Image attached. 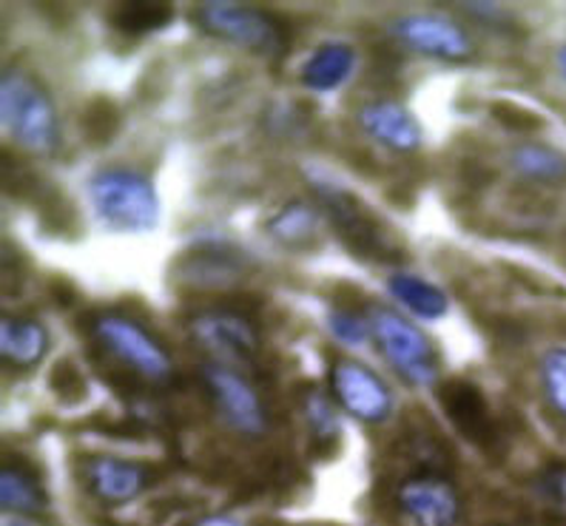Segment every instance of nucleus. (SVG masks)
Here are the masks:
<instances>
[{"label":"nucleus","instance_id":"19","mask_svg":"<svg viewBox=\"0 0 566 526\" xmlns=\"http://www.w3.org/2000/svg\"><path fill=\"white\" fill-rule=\"evenodd\" d=\"M46 490L32 470L21 464H3V470H0V506L7 513L38 515L46 509Z\"/></svg>","mask_w":566,"mask_h":526},{"label":"nucleus","instance_id":"16","mask_svg":"<svg viewBox=\"0 0 566 526\" xmlns=\"http://www.w3.org/2000/svg\"><path fill=\"white\" fill-rule=\"evenodd\" d=\"M265 231L280 245L294 248V251H307V248L319 242L322 211L305 200H291L265 222Z\"/></svg>","mask_w":566,"mask_h":526},{"label":"nucleus","instance_id":"25","mask_svg":"<svg viewBox=\"0 0 566 526\" xmlns=\"http://www.w3.org/2000/svg\"><path fill=\"white\" fill-rule=\"evenodd\" d=\"M535 493L549 506V513L566 520V461H553L535 478Z\"/></svg>","mask_w":566,"mask_h":526},{"label":"nucleus","instance_id":"28","mask_svg":"<svg viewBox=\"0 0 566 526\" xmlns=\"http://www.w3.org/2000/svg\"><path fill=\"white\" fill-rule=\"evenodd\" d=\"M193 526H245V524L237 518H231V515H208V518L197 520Z\"/></svg>","mask_w":566,"mask_h":526},{"label":"nucleus","instance_id":"12","mask_svg":"<svg viewBox=\"0 0 566 526\" xmlns=\"http://www.w3.org/2000/svg\"><path fill=\"white\" fill-rule=\"evenodd\" d=\"M81 473L88 493L112 506L134 501L151 481L148 466L137 464V461L117 459V455H88V459H83Z\"/></svg>","mask_w":566,"mask_h":526},{"label":"nucleus","instance_id":"22","mask_svg":"<svg viewBox=\"0 0 566 526\" xmlns=\"http://www.w3.org/2000/svg\"><path fill=\"white\" fill-rule=\"evenodd\" d=\"M188 265H193L197 271L186 276L191 285L200 287H213V285H228V282L240 280L242 274V260L237 253L226 251V248H208L200 256H191Z\"/></svg>","mask_w":566,"mask_h":526},{"label":"nucleus","instance_id":"27","mask_svg":"<svg viewBox=\"0 0 566 526\" xmlns=\"http://www.w3.org/2000/svg\"><path fill=\"white\" fill-rule=\"evenodd\" d=\"M493 114H495V117H501V120H504V126L521 128V132H530V128H541V126H544V120H541L538 114L524 112V108L510 106V103H506V106H504V103L493 106Z\"/></svg>","mask_w":566,"mask_h":526},{"label":"nucleus","instance_id":"9","mask_svg":"<svg viewBox=\"0 0 566 526\" xmlns=\"http://www.w3.org/2000/svg\"><path fill=\"white\" fill-rule=\"evenodd\" d=\"M331 396L347 415L365 424H385L394 413V393L379 374L356 359L331 365Z\"/></svg>","mask_w":566,"mask_h":526},{"label":"nucleus","instance_id":"20","mask_svg":"<svg viewBox=\"0 0 566 526\" xmlns=\"http://www.w3.org/2000/svg\"><path fill=\"white\" fill-rule=\"evenodd\" d=\"M515 171L533 182L558 186L566 182V154L560 148L544 146V143H524L510 154Z\"/></svg>","mask_w":566,"mask_h":526},{"label":"nucleus","instance_id":"6","mask_svg":"<svg viewBox=\"0 0 566 526\" xmlns=\"http://www.w3.org/2000/svg\"><path fill=\"white\" fill-rule=\"evenodd\" d=\"M200 379L217 413L233 433L248 435V439H260L268 433V427H271L268 407L245 374H240L237 367L208 361L200 367Z\"/></svg>","mask_w":566,"mask_h":526},{"label":"nucleus","instance_id":"3","mask_svg":"<svg viewBox=\"0 0 566 526\" xmlns=\"http://www.w3.org/2000/svg\"><path fill=\"white\" fill-rule=\"evenodd\" d=\"M197 23L213 38L262 57H282L291 43L287 27L276 14L248 3H231V0L200 3Z\"/></svg>","mask_w":566,"mask_h":526},{"label":"nucleus","instance_id":"13","mask_svg":"<svg viewBox=\"0 0 566 526\" xmlns=\"http://www.w3.org/2000/svg\"><path fill=\"white\" fill-rule=\"evenodd\" d=\"M441 407H444L447 419L453 421V427L464 435L470 444L481 446V450H493L499 433H495V421L490 407H486L484 393L473 381L450 379L441 385L439 390Z\"/></svg>","mask_w":566,"mask_h":526},{"label":"nucleus","instance_id":"11","mask_svg":"<svg viewBox=\"0 0 566 526\" xmlns=\"http://www.w3.org/2000/svg\"><path fill=\"white\" fill-rule=\"evenodd\" d=\"M394 38H399L413 52L441 57V61H467L475 52L473 38L453 18L436 12L401 14L394 23Z\"/></svg>","mask_w":566,"mask_h":526},{"label":"nucleus","instance_id":"15","mask_svg":"<svg viewBox=\"0 0 566 526\" xmlns=\"http://www.w3.org/2000/svg\"><path fill=\"white\" fill-rule=\"evenodd\" d=\"M49 354L46 327L32 316H3L0 319V356L14 370L38 367Z\"/></svg>","mask_w":566,"mask_h":526},{"label":"nucleus","instance_id":"23","mask_svg":"<svg viewBox=\"0 0 566 526\" xmlns=\"http://www.w3.org/2000/svg\"><path fill=\"white\" fill-rule=\"evenodd\" d=\"M302 415H305V424L311 430L319 444H336L342 435L339 427V413H336L334 401L327 399L319 390H307L305 399H302Z\"/></svg>","mask_w":566,"mask_h":526},{"label":"nucleus","instance_id":"18","mask_svg":"<svg viewBox=\"0 0 566 526\" xmlns=\"http://www.w3.org/2000/svg\"><path fill=\"white\" fill-rule=\"evenodd\" d=\"M387 291L419 319L436 322L450 311V299H447L444 291L416 274H394L387 280Z\"/></svg>","mask_w":566,"mask_h":526},{"label":"nucleus","instance_id":"24","mask_svg":"<svg viewBox=\"0 0 566 526\" xmlns=\"http://www.w3.org/2000/svg\"><path fill=\"white\" fill-rule=\"evenodd\" d=\"M538 379L546 404L566 419V345L549 347V350L541 356Z\"/></svg>","mask_w":566,"mask_h":526},{"label":"nucleus","instance_id":"21","mask_svg":"<svg viewBox=\"0 0 566 526\" xmlns=\"http://www.w3.org/2000/svg\"><path fill=\"white\" fill-rule=\"evenodd\" d=\"M171 3H160V0H132V3L114 7L112 14H108L112 27L123 34L160 32L171 23Z\"/></svg>","mask_w":566,"mask_h":526},{"label":"nucleus","instance_id":"10","mask_svg":"<svg viewBox=\"0 0 566 526\" xmlns=\"http://www.w3.org/2000/svg\"><path fill=\"white\" fill-rule=\"evenodd\" d=\"M396 506L410 526H459L464 515L459 490L441 473H416L401 481Z\"/></svg>","mask_w":566,"mask_h":526},{"label":"nucleus","instance_id":"14","mask_svg":"<svg viewBox=\"0 0 566 526\" xmlns=\"http://www.w3.org/2000/svg\"><path fill=\"white\" fill-rule=\"evenodd\" d=\"M361 132L374 137L385 148H394L399 154L419 151L421 146V123L416 114L399 101H370L356 114Z\"/></svg>","mask_w":566,"mask_h":526},{"label":"nucleus","instance_id":"7","mask_svg":"<svg viewBox=\"0 0 566 526\" xmlns=\"http://www.w3.org/2000/svg\"><path fill=\"white\" fill-rule=\"evenodd\" d=\"M188 334L200 347H206L217 365L240 367L251 365L260 354V330L242 311L231 307H208L191 316Z\"/></svg>","mask_w":566,"mask_h":526},{"label":"nucleus","instance_id":"2","mask_svg":"<svg viewBox=\"0 0 566 526\" xmlns=\"http://www.w3.org/2000/svg\"><path fill=\"white\" fill-rule=\"evenodd\" d=\"M0 117L12 140L29 154H52L61 140V123L54 112L52 94L38 77L18 69L3 72L0 81Z\"/></svg>","mask_w":566,"mask_h":526},{"label":"nucleus","instance_id":"8","mask_svg":"<svg viewBox=\"0 0 566 526\" xmlns=\"http://www.w3.org/2000/svg\"><path fill=\"white\" fill-rule=\"evenodd\" d=\"M322 200H325L327 217L336 225V231L342 233L345 245L354 253L365 256V260L387 262L394 260L399 248H396V233L387 231L379 220L374 217V211H367L354 193L345 191V188L334 186H319Z\"/></svg>","mask_w":566,"mask_h":526},{"label":"nucleus","instance_id":"17","mask_svg":"<svg viewBox=\"0 0 566 526\" xmlns=\"http://www.w3.org/2000/svg\"><path fill=\"white\" fill-rule=\"evenodd\" d=\"M356 52L347 43H322L300 69V77L311 92H334L350 81Z\"/></svg>","mask_w":566,"mask_h":526},{"label":"nucleus","instance_id":"26","mask_svg":"<svg viewBox=\"0 0 566 526\" xmlns=\"http://www.w3.org/2000/svg\"><path fill=\"white\" fill-rule=\"evenodd\" d=\"M327 330L342 341V345H365L370 336V316L356 314L354 307H331L327 311Z\"/></svg>","mask_w":566,"mask_h":526},{"label":"nucleus","instance_id":"4","mask_svg":"<svg viewBox=\"0 0 566 526\" xmlns=\"http://www.w3.org/2000/svg\"><path fill=\"white\" fill-rule=\"evenodd\" d=\"M370 334L396 374L413 387H430L439 381V350L433 339L394 307L376 305L370 311Z\"/></svg>","mask_w":566,"mask_h":526},{"label":"nucleus","instance_id":"29","mask_svg":"<svg viewBox=\"0 0 566 526\" xmlns=\"http://www.w3.org/2000/svg\"><path fill=\"white\" fill-rule=\"evenodd\" d=\"M558 69H560V74H564V81H566V46L558 49Z\"/></svg>","mask_w":566,"mask_h":526},{"label":"nucleus","instance_id":"5","mask_svg":"<svg viewBox=\"0 0 566 526\" xmlns=\"http://www.w3.org/2000/svg\"><path fill=\"white\" fill-rule=\"evenodd\" d=\"M94 339L106 347V354L126 365L128 370L140 376V379L151 381V385H163L174 376V361L163 341L143 327L140 322L132 319L117 311H106V314L94 316L92 325Z\"/></svg>","mask_w":566,"mask_h":526},{"label":"nucleus","instance_id":"1","mask_svg":"<svg viewBox=\"0 0 566 526\" xmlns=\"http://www.w3.org/2000/svg\"><path fill=\"white\" fill-rule=\"evenodd\" d=\"M88 200L97 220L117 233H148L160 222V197L151 177L137 168L112 166L88 177Z\"/></svg>","mask_w":566,"mask_h":526},{"label":"nucleus","instance_id":"30","mask_svg":"<svg viewBox=\"0 0 566 526\" xmlns=\"http://www.w3.org/2000/svg\"><path fill=\"white\" fill-rule=\"evenodd\" d=\"M9 526H21V524H9Z\"/></svg>","mask_w":566,"mask_h":526}]
</instances>
